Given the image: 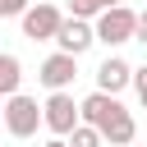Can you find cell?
Instances as JSON below:
<instances>
[{
  "label": "cell",
  "instance_id": "1",
  "mask_svg": "<svg viewBox=\"0 0 147 147\" xmlns=\"http://www.w3.org/2000/svg\"><path fill=\"white\" fill-rule=\"evenodd\" d=\"M37 124H46V110L37 106V96H5V129L9 138H32Z\"/></svg>",
  "mask_w": 147,
  "mask_h": 147
},
{
  "label": "cell",
  "instance_id": "2",
  "mask_svg": "<svg viewBox=\"0 0 147 147\" xmlns=\"http://www.w3.org/2000/svg\"><path fill=\"white\" fill-rule=\"evenodd\" d=\"M96 41L101 46H124V41H138V9H129V5H119V9H110V14H101L96 18Z\"/></svg>",
  "mask_w": 147,
  "mask_h": 147
},
{
  "label": "cell",
  "instance_id": "3",
  "mask_svg": "<svg viewBox=\"0 0 147 147\" xmlns=\"http://www.w3.org/2000/svg\"><path fill=\"white\" fill-rule=\"evenodd\" d=\"M41 110H46V129L55 138H74V129L83 124V101H74L69 92H51Z\"/></svg>",
  "mask_w": 147,
  "mask_h": 147
},
{
  "label": "cell",
  "instance_id": "4",
  "mask_svg": "<svg viewBox=\"0 0 147 147\" xmlns=\"http://www.w3.org/2000/svg\"><path fill=\"white\" fill-rule=\"evenodd\" d=\"M60 28H64V14H60L55 5H46V0L23 14V37H28V41H55Z\"/></svg>",
  "mask_w": 147,
  "mask_h": 147
},
{
  "label": "cell",
  "instance_id": "5",
  "mask_svg": "<svg viewBox=\"0 0 147 147\" xmlns=\"http://www.w3.org/2000/svg\"><path fill=\"white\" fill-rule=\"evenodd\" d=\"M78 78V60L74 55H64V51H55V55H46L41 60V69H37V83L46 87V92H69V83Z\"/></svg>",
  "mask_w": 147,
  "mask_h": 147
},
{
  "label": "cell",
  "instance_id": "6",
  "mask_svg": "<svg viewBox=\"0 0 147 147\" xmlns=\"http://www.w3.org/2000/svg\"><path fill=\"white\" fill-rule=\"evenodd\" d=\"M133 64L124 60V55H106L101 64H96V92H106V96H119L129 83H133Z\"/></svg>",
  "mask_w": 147,
  "mask_h": 147
},
{
  "label": "cell",
  "instance_id": "7",
  "mask_svg": "<svg viewBox=\"0 0 147 147\" xmlns=\"http://www.w3.org/2000/svg\"><path fill=\"white\" fill-rule=\"evenodd\" d=\"M55 46H60L64 55H74V60H78L87 46H96V23L74 18V14H69V18H64V28H60V37H55Z\"/></svg>",
  "mask_w": 147,
  "mask_h": 147
},
{
  "label": "cell",
  "instance_id": "8",
  "mask_svg": "<svg viewBox=\"0 0 147 147\" xmlns=\"http://www.w3.org/2000/svg\"><path fill=\"white\" fill-rule=\"evenodd\" d=\"M101 138H106V147H129L133 138H138V124H133V115L119 106L106 124H101Z\"/></svg>",
  "mask_w": 147,
  "mask_h": 147
},
{
  "label": "cell",
  "instance_id": "9",
  "mask_svg": "<svg viewBox=\"0 0 147 147\" xmlns=\"http://www.w3.org/2000/svg\"><path fill=\"white\" fill-rule=\"evenodd\" d=\"M115 110H119V96H106V92L83 96V124H92V129H101V124H106Z\"/></svg>",
  "mask_w": 147,
  "mask_h": 147
},
{
  "label": "cell",
  "instance_id": "10",
  "mask_svg": "<svg viewBox=\"0 0 147 147\" xmlns=\"http://www.w3.org/2000/svg\"><path fill=\"white\" fill-rule=\"evenodd\" d=\"M18 83H23V64H18V55H0V92L5 96H18Z\"/></svg>",
  "mask_w": 147,
  "mask_h": 147
},
{
  "label": "cell",
  "instance_id": "11",
  "mask_svg": "<svg viewBox=\"0 0 147 147\" xmlns=\"http://www.w3.org/2000/svg\"><path fill=\"white\" fill-rule=\"evenodd\" d=\"M124 0H69V9H74V18H101V14H110V9H119Z\"/></svg>",
  "mask_w": 147,
  "mask_h": 147
},
{
  "label": "cell",
  "instance_id": "12",
  "mask_svg": "<svg viewBox=\"0 0 147 147\" xmlns=\"http://www.w3.org/2000/svg\"><path fill=\"white\" fill-rule=\"evenodd\" d=\"M69 147H106V138H101V129L78 124V129H74V138H69Z\"/></svg>",
  "mask_w": 147,
  "mask_h": 147
},
{
  "label": "cell",
  "instance_id": "13",
  "mask_svg": "<svg viewBox=\"0 0 147 147\" xmlns=\"http://www.w3.org/2000/svg\"><path fill=\"white\" fill-rule=\"evenodd\" d=\"M28 9H32V0H0V14H5V18H18V23H23Z\"/></svg>",
  "mask_w": 147,
  "mask_h": 147
},
{
  "label": "cell",
  "instance_id": "14",
  "mask_svg": "<svg viewBox=\"0 0 147 147\" xmlns=\"http://www.w3.org/2000/svg\"><path fill=\"white\" fill-rule=\"evenodd\" d=\"M138 41H142V46H147V9H142V14H138Z\"/></svg>",
  "mask_w": 147,
  "mask_h": 147
},
{
  "label": "cell",
  "instance_id": "15",
  "mask_svg": "<svg viewBox=\"0 0 147 147\" xmlns=\"http://www.w3.org/2000/svg\"><path fill=\"white\" fill-rule=\"evenodd\" d=\"M133 87H147V64H138V74H133Z\"/></svg>",
  "mask_w": 147,
  "mask_h": 147
},
{
  "label": "cell",
  "instance_id": "16",
  "mask_svg": "<svg viewBox=\"0 0 147 147\" xmlns=\"http://www.w3.org/2000/svg\"><path fill=\"white\" fill-rule=\"evenodd\" d=\"M41 147H69V138H51V142H41Z\"/></svg>",
  "mask_w": 147,
  "mask_h": 147
},
{
  "label": "cell",
  "instance_id": "17",
  "mask_svg": "<svg viewBox=\"0 0 147 147\" xmlns=\"http://www.w3.org/2000/svg\"><path fill=\"white\" fill-rule=\"evenodd\" d=\"M138 101H142V110H147V87H138Z\"/></svg>",
  "mask_w": 147,
  "mask_h": 147
}]
</instances>
